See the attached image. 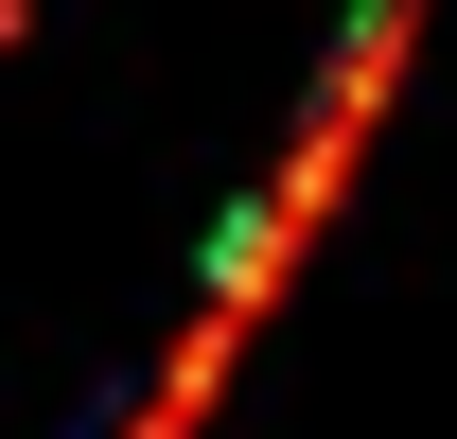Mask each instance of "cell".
Returning <instances> with one entry per match:
<instances>
[{"instance_id": "6da1fadb", "label": "cell", "mask_w": 457, "mask_h": 439, "mask_svg": "<svg viewBox=\"0 0 457 439\" xmlns=\"http://www.w3.org/2000/svg\"><path fill=\"white\" fill-rule=\"evenodd\" d=\"M404 54H422V0H370V18L335 36V70H317V106H299L282 176H264V194L228 211V246H212V281H194V317H176V352L141 369V404H123V439H212L228 369H246V334L282 317V281L317 264V228H335V194H352V159H370V123H387Z\"/></svg>"}]
</instances>
